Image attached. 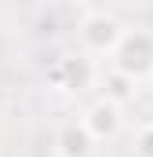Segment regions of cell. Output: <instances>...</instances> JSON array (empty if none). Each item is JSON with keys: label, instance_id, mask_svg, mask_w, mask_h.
Returning a JSON list of instances; mask_svg holds the SVG:
<instances>
[{"label": "cell", "instance_id": "cell-1", "mask_svg": "<svg viewBox=\"0 0 153 157\" xmlns=\"http://www.w3.org/2000/svg\"><path fill=\"white\" fill-rule=\"evenodd\" d=\"M113 70L128 80H142L153 73V33L146 29H124L120 44L113 48Z\"/></svg>", "mask_w": 153, "mask_h": 157}, {"label": "cell", "instance_id": "cell-2", "mask_svg": "<svg viewBox=\"0 0 153 157\" xmlns=\"http://www.w3.org/2000/svg\"><path fill=\"white\" fill-rule=\"evenodd\" d=\"M124 37V26L106 11H91L80 22V44L88 55H113V48Z\"/></svg>", "mask_w": 153, "mask_h": 157}, {"label": "cell", "instance_id": "cell-3", "mask_svg": "<svg viewBox=\"0 0 153 157\" xmlns=\"http://www.w3.org/2000/svg\"><path fill=\"white\" fill-rule=\"evenodd\" d=\"M80 124L88 128V135H91L95 143L113 139L117 132H120V124H124V117H120V102H113V99H99L95 106H88V113L80 117Z\"/></svg>", "mask_w": 153, "mask_h": 157}, {"label": "cell", "instance_id": "cell-4", "mask_svg": "<svg viewBox=\"0 0 153 157\" xmlns=\"http://www.w3.org/2000/svg\"><path fill=\"white\" fill-rule=\"evenodd\" d=\"M91 150H95V139L88 135V128L80 121H69V124L58 128V135H55V157H91Z\"/></svg>", "mask_w": 153, "mask_h": 157}, {"label": "cell", "instance_id": "cell-5", "mask_svg": "<svg viewBox=\"0 0 153 157\" xmlns=\"http://www.w3.org/2000/svg\"><path fill=\"white\" fill-rule=\"evenodd\" d=\"M95 77V70H91V59H62L58 62V70H55V84L58 88H66V91H80V88H88Z\"/></svg>", "mask_w": 153, "mask_h": 157}, {"label": "cell", "instance_id": "cell-6", "mask_svg": "<svg viewBox=\"0 0 153 157\" xmlns=\"http://www.w3.org/2000/svg\"><path fill=\"white\" fill-rule=\"evenodd\" d=\"M131 154L135 157H153V121L139 124L131 135Z\"/></svg>", "mask_w": 153, "mask_h": 157}, {"label": "cell", "instance_id": "cell-7", "mask_svg": "<svg viewBox=\"0 0 153 157\" xmlns=\"http://www.w3.org/2000/svg\"><path fill=\"white\" fill-rule=\"evenodd\" d=\"M110 88H113V91H110V95H106V99H113V102H120V99H128V95H131V88H135V80H128L124 77V73H110Z\"/></svg>", "mask_w": 153, "mask_h": 157}]
</instances>
